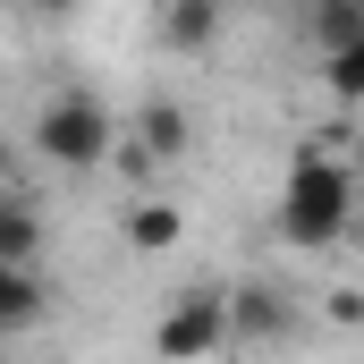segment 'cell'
<instances>
[{"label":"cell","mask_w":364,"mask_h":364,"mask_svg":"<svg viewBox=\"0 0 364 364\" xmlns=\"http://www.w3.org/2000/svg\"><path fill=\"white\" fill-rule=\"evenodd\" d=\"M0 170H9V161H0Z\"/></svg>","instance_id":"obj_13"},{"label":"cell","mask_w":364,"mask_h":364,"mask_svg":"<svg viewBox=\"0 0 364 364\" xmlns=\"http://www.w3.org/2000/svg\"><path fill=\"white\" fill-rule=\"evenodd\" d=\"M331 322H364V296H356V288H331Z\"/></svg>","instance_id":"obj_11"},{"label":"cell","mask_w":364,"mask_h":364,"mask_svg":"<svg viewBox=\"0 0 364 364\" xmlns=\"http://www.w3.org/2000/svg\"><path fill=\"white\" fill-rule=\"evenodd\" d=\"M34 153L60 161V170H102V161H110V119H102V102H93V93L43 102V119H34Z\"/></svg>","instance_id":"obj_2"},{"label":"cell","mask_w":364,"mask_h":364,"mask_svg":"<svg viewBox=\"0 0 364 364\" xmlns=\"http://www.w3.org/2000/svg\"><path fill=\"white\" fill-rule=\"evenodd\" d=\"M43 314V279H34V263H0V331H26Z\"/></svg>","instance_id":"obj_7"},{"label":"cell","mask_w":364,"mask_h":364,"mask_svg":"<svg viewBox=\"0 0 364 364\" xmlns=\"http://www.w3.org/2000/svg\"><path fill=\"white\" fill-rule=\"evenodd\" d=\"M322 85L339 102H364V34H348L339 51H322Z\"/></svg>","instance_id":"obj_9"},{"label":"cell","mask_w":364,"mask_h":364,"mask_svg":"<svg viewBox=\"0 0 364 364\" xmlns=\"http://www.w3.org/2000/svg\"><path fill=\"white\" fill-rule=\"evenodd\" d=\"M212 34H220V0H170L161 9V43L170 51H212Z\"/></svg>","instance_id":"obj_5"},{"label":"cell","mask_w":364,"mask_h":364,"mask_svg":"<svg viewBox=\"0 0 364 364\" xmlns=\"http://www.w3.org/2000/svg\"><path fill=\"white\" fill-rule=\"evenodd\" d=\"M34 246H43L34 203H0V263H34Z\"/></svg>","instance_id":"obj_10"},{"label":"cell","mask_w":364,"mask_h":364,"mask_svg":"<svg viewBox=\"0 0 364 364\" xmlns=\"http://www.w3.org/2000/svg\"><path fill=\"white\" fill-rule=\"evenodd\" d=\"M348 229H356V170L331 161V153H296L288 178H279V237L305 246V255H322Z\"/></svg>","instance_id":"obj_1"},{"label":"cell","mask_w":364,"mask_h":364,"mask_svg":"<svg viewBox=\"0 0 364 364\" xmlns=\"http://www.w3.org/2000/svg\"><path fill=\"white\" fill-rule=\"evenodd\" d=\"M229 348V296L220 288H186L178 305L153 322V356L161 364H203Z\"/></svg>","instance_id":"obj_3"},{"label":"cell","mask_w":364,"mask_h":364,"mask_svg":"<svg viewBox=\"0 0 364 364\" xmlns=\"http://www.w3.org/2000/svg\"><path fill=\"white\" fill-rule=\"evenodd\" d=\"M119 229H127V246H136V255H161V246H178V203H161V195H144V203H127V220H119Z\"/></svg>","instance_id":"obj_6"},{"label":"cell","mask_w":364,"mask_h":364,"mask_svg":"<svg viewBox=\"0 0 364 364\" xmlns=\"http://www.w3.org/2000/svg\"><path fill=\"white\" fill-rule=\"evenodd\" d=\"M26 9H34V17H77L85 0H26Z\"/></svg>","instance_id":"obj_12"},{"label":"cell","mask_w":364,"mask_h":364,"mask_svg":"<svg viewBox=\"0 0 364 364\" xmlns=\"http://www.w3.org/2000/svg\"><path fill=\"white\" fill-rule=\"evenodd\" d=\"M136 144H144L153 161H178V153H186V110H178V102H144V119H136Z\"/></svg>","instance_id":"obj_8"},{"label":"cell","mask_w":364,"mask_h":364,"mask_svg":"<svg viewBox=\"0 0 364 364\" xmlns=\"http://www.w3.org/2000/svg\"><path fill=\"white\" fill-rule=\"evenodd\" d=\"M288 322H296L288 288H272V279H246V288H229V348H237V339H279Z\"/></svg>","instance_id":"obj_4"},{"label":"cell","mask_w":364,"mask_h":364,"mask_svg":"<svg viewBox=\"0 0 364 364\" xmlns=\"http://www.w3.org/2000/svg\"><path fill=\"white\" fill-rule=\"evenodd\" d=\"M356 9H364V0H356Z\"/></svg>","instance_id":"obj_14"}]
</instances>
